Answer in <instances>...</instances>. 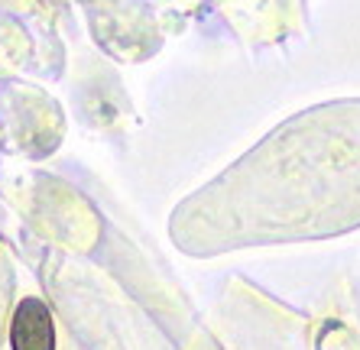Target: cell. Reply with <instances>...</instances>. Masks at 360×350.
Returning <instances> with one entry per match:
<instances>
[{"mask_svg":"<svg viewBox=\"0 0 360 350\" xmlns=\"http://www.w3.org/2000/svg\"><path fill=\"white\" fill-rule=\"evenodd\" d=\"M10 347L13 350H56V321L46 302L23 299L10 321Z\"/></svg>","mask_w":360,"mask_h":350,"instance_id":"1","label":"cell"}]
</instances>
